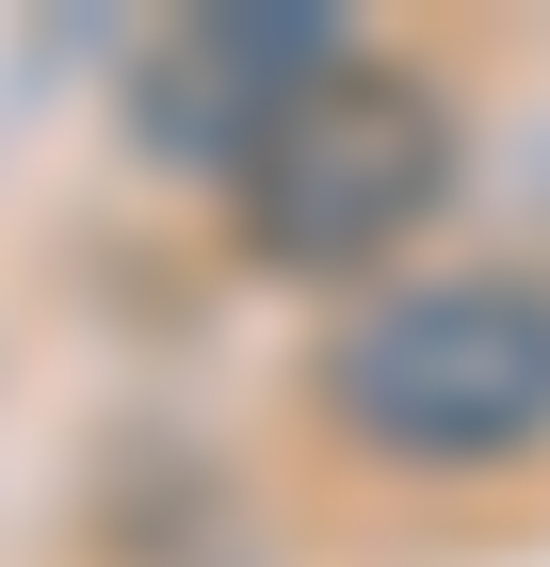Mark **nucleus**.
<instances>
[{
	"label": "nucleus",
	"instance_id": "1",
	"mask_svg": "<svg viewBox=\"0 0 550 567\" xmlns=\"http://www.w3.org/2000/svg\"><path fill=\"white\" fill-rule=\"evenodd\" d=\"M308 405L373 471H518V454H550V276L469 260V276L356 292L308 357Z\"/></svg>",
	"mask_w": 550,
	"mask_h": 567
},
{
	"label": "nucleus",
	"instance_id": "2",
	"mask_svg": "<svg viewBox=\"0 0 550 567\" xmlns=\"http://www.w3.org/2000/svg\"><path fill=\"white\" fill-rule=\"evenodd\" d=\"M454 195V97L422 65H324V82L276 114L243 178H227V227H243L259 276H308V292H388V260L437 227Z\"/></svg>",
	"mask_w": 550,
	"mask_h": 567
},
{
	"label": "nucleus",
	"instance_id": "3",
	"mask_svg": "<svg viewBox=\"0 0 550 567\" xmlns=\"http://www.w3.org/2000/svg\"><path fill=\"white\" fill-rule=\"evenodd\" d=\"M324 65H356L324 0H195L114 65V97H129V146L163 178H243Z\"/></svg>",
	"mask_w": 550,
	"mask_h": 567
}]
</instances>
